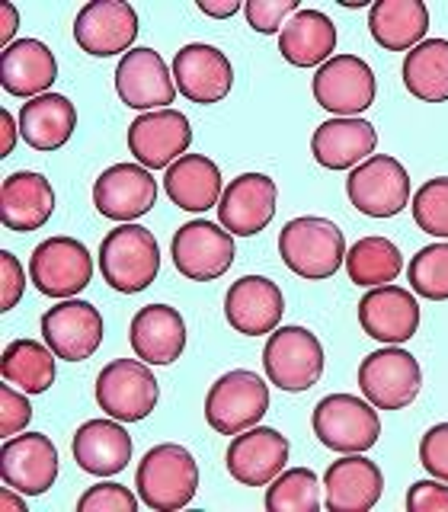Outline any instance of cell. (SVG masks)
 <instances>
[{
  "mask_svg": "<svg viewBox=\"0 0 448 512\" xmlns=\"http://www.w3.org/2000/svg\"><path fill=\"white\" fill-rule=\"evenodd\" d=\"M135 487L141 503L154 512H176L196 500L199 490V464L186 445L160 442L151 452H144Z\"/></svg>",
  "mask_w": 448,
  "mask_h": 512,
  "instance_id": "1",
  "label": "cell"
},
{
  "mask_svg": "<svg viewBox=\"0 0 448 512\" xmlns=\"http://www.w3.org/2000/svg\"><path fill=\"white\" fill-rule=\"evenodd\" d=\"M279 256L295 276L320 282L346 263V240L330 218L301 215L279 231Z\"/></svg>",
  "mask_w": 448,
  "mask_h": 512,
  "instance_id": "2",
  "label": "cell"
},
{
  "mask_svg": "<svg viewBox=\"0 0 448 512\" xmlns=\"http://www.w3.org/2000/svg\"><path fill=\"white\" fill-rule=\"evenodd\" d=\"M100 272L122 295L144 292L160 272L157 237L141 224H119L100 244Z\"/></svg>",
  "mask_w": 448,
  "mask_h": 512,
  "instance_id": "3",
  "label": "cell"
},
{
  "mask_svg": "<svg viewBox=\"0 0 448 512\" xmlns=\"http://www.w3.org/2000/svg\"><path fill=\"white\" fill-rule=\"evenodd\" d=\"M269 410V384L247 368L221 375L205 394V420L218 436L253 429Z\"/></svg>",
  "mask_w": 448,
  "mask_h": 512,
  "instance_id": "4",
  "label": "cell"
},
{
  "mask_svg": "<svg viewBox=\"0 0 448 512\" xmlns=\"http://www.w3.org/2000/svg\"><path fill=\"white\" fill-rule=\"evenodd\" d=\"M311 426L320 445H327L340 455H362L381 436L378 407L352 394H327L314 407Z\"/></svg>",
  "mask_w": 448,
  "mask_h": 512,
  "instance_id": "5",
  "label": "cell"
},
{
  "mask_svg": "<svg viewBox=\"0 0 448 512\" xmlns=\"http://www.w3.org/2000/svg\"><path fill=\"white\" fill-rule=\"evenodd\" d=\"M269 384L282 391H308L324 375V346L308 327H276L263 346Z\"/></svg>",
  "mask_w": 448,
  "mask_h": 512,
  "instance_id": "6",
  "label": "cell"
},
{
  "mask_svg": "<svg viewBox=\"0 0 448 512\" xmlns=\"http://www.w3.org/2000/svg\"><path fill=\"white\" fill-rule=\"evenodd\" d=\"M346 196L368 218H394L410 202V173L397 157L372 154L346 176Z\"/></svg>",
  "mask_w": 448,
  "mask_h": 512,
  "instance_id": "7",
  "label": "cell"
},
{
  "mask_svg": "<svg viewBox=\"0 0 448 512\" xmlns=\"http://www.w3.org/2000/svg\"><path fill=\"white\" fill-rule=\"evenodd\" d=\"M423 388V368L407 349L384 346L359 365V391L378 410H404Z\"/></svg>",
  "mask_w": 448,
  "mask_h": 512,
  "instance_id": "8",
  "label": "cell"
},
{
  "mask_svg": "<svg viewBox=\"0 0 448 512\" xmlns=\"http://www.w3.org/2000/svg\"><path fill=\"white\" fill-rule=\"evenodd\" d=\"M157 378L141 359H116L96 375V404L119 423H141L157 407Z\"/></svg>",
  "mask_w": 448,
  "mask_h": 512,
  "instance_id": "9",
  "label": "cell"
},
{
  "mask_svg": "<svg viewBox=\"0 0 448 512\" xmlns=\"http://www.w3.org/2000/svg\"><path fill=\"white\" fill-rule=\"evenodd\" d=\"M314 100L340 119H359L375 103L378 80L372 64L359 55H333L314 71Z\"/></svg>",
  "mask_w": 448,
  "mask_h": 512,
  "instance_id": "10",
  "label": "cell"
},
{
  "mask_svg": "<svg viewBox=\"0 0 448 512\" xmlns=\"http://www.w3.org/2000/svg\"><path fill=\"white\" fill-rule=\"evenodd\" d=\"M170 256L173 266L180 269V276L192 282H215L231 269L237 256L234 234L224 231L218 221H186L173 234Z\"/></svg>",
  "mask_w": 448,
  "mask_h": 512,
  "instance_id": "11",
  "label": "cell"
},
{
  "mask_svg": "<svg viewBox=\"0 0 448 512\" xmlns=\"http://www.w3.org/2000/svg\"><path fill=\"white\" fill-rule=\"evenodd\" d=\"M29 279L48 298H74L93 279V256L77 237H48L29 256Z\"/></svg>",
  "mask_w": 448,
  "mask_h": 512,
  "instance_id": "12",
  "label": "cell"
},
{
  "mask_svg": "<svg viewBox=\"0 0 448 512\" xmlns=\"http://www.w3.org/2000/svg\"><path fill=\"white\" fill-rule=\"evenodd\" d=\"M42 340L64 362H84L103 343V314L90 301L61 298L42 314Z\"/></svg>",
  "mask_w": 448,
  "mask_h": 512,
  "instance_id": "13",
  "label": "cell"
},
{
  "mask_svg": "<svg viewBox=\"0 0 448 512\" xmlns=\"http://www.w3.org/2000/svg\"><path fill=\"white\" fill-rule=\"evenodd\" d=\"M192 125L180 109H154L128 125V151L148 170H167L189 154Z\"/></svg>",
  "mask_w": 448,
  "mask_h": 512,
  "instance_id": "14",
  "label": "cell"
},
{
  "mask_svg": "<svg viewBox=\"0 0 448 512\" xmlns=\"http://www.w3.org/2000/svg\"><path fill=\"white\" fill-rule=\"evenodd\" d=\"M138 39V13L125 0H93L80 7L74 20V42L87 55L109 58L119 52H132Z\"/></svg>",
  "mask_w": 448,
  "mask_h": 512,
  "instance_id": "15",
  "label": "cell"
},
{
  "mask_svg": "<svg viewBox=\"0 0 448 512\" xmlns=\"http://www.w3.org/2000/svg\"><path fill=\"white\" fill-rule=\"evenodd\" d=\"M116 93L128 109L138 112L170 109L176 100L173 71H167V61L154 48H132L116 68Z\"/></svg>",
  "mask_w": 448,
  "mask_h": 512,
  "instance_id": "16",
  "label": "cell"
},
{
  "mask_svg": "<svg viewBox=\"0 0 448 512\" xmlns=\"http://www.w3.org/2000/svg\"><path fill=\"white\" fill-rule=\"evenodd\" d=\"M157 202V180L141 164H116L106 167L93 183V205L103 218L132 224L148 215Z\"/></svg>",
  "mask_w": 448,
  "mask_h": 512,
  "instance_id": "17",
  "label": "cell"
},
{
  "mask_svg": "<svg viewBox=\"0 0 448 512\" xmlns=\"http://www.w3.org/2000/svg\"><path fill=\"white\" fill-rule=\"evenodd\" d=\"M0 477L4 484L26 496H42L58 480V448L42 432H26L4 442L0 452Z\"/></svg>",
  "mask_w": 448,
  "mask_h": 512,
  "instance_id": "18",
  "label": "cell"
},
{
  "mask_svg": "<svg viewBox=\"0 0 448 512\" xmlns=\"http://www.w3.org/2000/svg\"><path fill=\"white\" fill-rule=\"evenodd\" d=\"M228 474L244 487H269L288 464V439L269 426L237 432L228 445Z\"/></svg>",
  "mask_w": 448,
  "mask_h": 512,
  "instance_id": "19",
  "label": "cell"
},
{
  "mask_svg": "<svg viewBox=\"0 0 448 512\" xmlns=\"http://www.w3.org/2000/svg\"><path fill=\"white\" fill-rule=\"evenodd\" d=\"M173 84L186 100L212 106L231 93L234 68L228 55L218 52L215 45L192 42V45H183L173 58Z\"/></svg>",
  "mask_w": 448,
  "mask_h": 512,
  "instance_id": "20",
  "label": "cell"
},
{
  "mask_svg": "<svg viewBox=\"0 0 448 512\" xmlns=\"http://www.w3.org/2000/svg\"><path fill=\"white\" fill-rule=\"evenodd\" d=\"M276 215V183L266 173H240L221 192L218 224L237 237L260 234Z\"/></svg>",
  "mask_w": 448,
  "mask_h": 512,
  "instance_id": "21",
  "label": "cell"
},
{
  "mask_svg": "<svg viewBox=\"0 0 448 512\" xmlns=\"http://www.w3.org/2000/svg\"><path fill=\"white\" fill-rule=\"evenodd\" d=\"M359 324L372 340L400 346L420 330V304L400 285L368 288L359 301Z\"/></svg>",
  "mask_w": 448,
  "mask_h": 512,
  "instance_id": "22",
  "label": "cell"
},
{
  "mask_svg": "<svg viewBox=\"0 0 448 512\" xmlns=\"http://www.w3.org/2000/svg\"><path fill=\"white\" fill-rule=\"evenodd\" d=\"M285 314L282 288L266 276L237 279L224 295V317L244 336H269Z\"/></svg>",
  "mask_w": 448,
  "mask_h": 512,
  "instance_id": "23",
  "label": "cell"
},
{
  "mask_svg": "<svg viewBox=\"0 0 448 512\" xmlns=\"http://www.w3.org/2000/svg\"><path fill=\"white\" fill-rule=\"evenodd\" d=\"M324 506L330 512H365L378 506L384 493V474L365 455H343L324 471Z\"/></svg>",
  "mask_w": 448,
  "mask_h": 512,
  "instance_id": "24",
  "label": "cell"
},
{
  "mask_svg": "<svg viewBox=\"0 0 448 512\" xmlns=\"http://www.w3.org/2000/svg\"><path fill=\"white\" fill-rule=\"evenodd\" d=\"M128 340L141 362L173 365L186 349V320L170 304H148L132 317Z\"/></svg>",
  "mask_w": 448,
  "mask_h": 512,
  "instance_id": "25",
  "label": "cell"
},
{
  "mask_svg": "<svg viewBox=\"0 0 448 512\" xmlns=\"http://www.w3.org/2000/svg\"><path fill=\"white\" fill-rule=\"evenodd\" d=\"M55 212V189L42 173L20 170L0 183V221L7 231H39Z\"/></svg>",
  "mask_w": 448,
  "mask_h": 512,
  "instance_id": "26",
  "label": "cell"
},
{
  "mask_svg": "<svg viewBox=\"0 0 448 512\" xmlns=\"http://www.w3.org/2000/svg\"><path fill=\"white\" fill-rule=\"evenodd\" d=\"M58 80L52 48L39 39H16L0 52V84L20 100H36Z\"/></svg>",
  "mask_w": 448,
  "mask_h": 512,
  "instance_id": "27",
  "label": "cell"
},
{
  "mask_svg": "<svg viewBox=\"0 0 448 512\" xmlns=\"http://www.w3.org/2000/svg\"><path fill=\"white\" fill-rule=\"evenodd\" d=\"M378 148V132L365 119H327L311 138V154L327 170H356Z\"/></svg>",
  "mask_w": 448,
  "mask_h": 512,
  "instance_id": "28",
  "label": "cell"
},
{
  "mask_svg": "<svg viewBox=\"0 0 448 512\" xmlns=\"http://www.w3.org/2000/svg\"><path fill=\"white\" fill-rule=\"evenodd\" d=\"M71 452L80 471L93 477H112L125 471L132 461V436L112 416L109 420H90L74 432Z\"/></svg>",
  "mask_w": 448,
  "mask_h": 512,
  "instance_id": "29",
  "label": "cell"
},
{
  "mask_svg": "<svg viewBox=\"0 0 448 512\" xmlns=\"http://www.w3.org/2000/svg\"><path fill=\"white\" fill-rule=\"evenodd\" d=\"M164 189L167 199L183 212H208L221 202V170L205 154H183L167 167Z\"/></svg>",
  "mask_w": 448,
  "mask_h": 512,
  "instance_id": "30",
  "label": "cell"
},
{
  "mask_svg": "<svg viewBox=\"0 0 448 512\" xmlns=\"http://www.w3.org/2000/svg\"><path fill=\"white\" fill-rule=\"evenodd\" d=\"M77 128V109L64 93H42L20 109V135L36 151H58Z\"/></svg>",
  "mask_w": 448,
  "mask_h": 512,
  "instance_id": "31",
  "label": "cell"
},
{
  "mask_svg": "<svg viewBox=\"0 0 448 512\" xmlns=\"http://www.w3.org/2000/svg\"><path fill=\"white\" fill-rule=\"evenodd\" d=\"M336 26L320 10H298L279 32V52L295 68H320L333 58Z\"/></svg>",
  "mask_w": 448,
  "mask_h": 512,
  "instance_id": "32",
  "label": "cell"
},
{
  "mask_svg": "<svg viewBox=\"0 0 448 512\" xmlns=\"http://www.w3.org/2000/svg\"><path fill=\"white\" fill-rule=\"evenodd\" d=\"M429 29V10L423 0H378L368 13V32L384 52H410Z\"/></svg>",
  "mask_w": 448,
  "mask_h": 512,
  "instance_id": "33",
  "label": "cell"
},
{
  "mask_svg": "<svg viewBox=\"0 0 448 512\" xmlns=\"http://www.w3.org/2000/svg\"><path fill=\"white\" fill-rule=\"evenodd\" d=\"M55 352L39 340H13L0 356V375L26 394H45L55 384Z\"/></svg>",
  "mask_w": 448,
  "mask_h": 512,
  "instance_id": "34",
  "label": "cell"
},
{
  "mask_svg": "<svg viewBox=\"0 0 448 512\" xmlns=\"http://www.w3.org/2000/svg\"><path fill=\"white\" fill-rule=\"evenodd\" d=\"M404 87L423 103H448V39H423L404 58Z\"/></svg>",
  "mask_w": 448,
  "mask_h": 512,
  "instance_id": "35",
  "label": "cell"
},
{
  "mask_svg": "<svg viewBox=\"0 0 448 512\" xmlns=\"http://www.w3.org/2000/svg\"><path fill=\"white\" fill-rule=\"evenodd\" d=\"M400 269H404V256L388 237H362L346 250V276L352 285H391L400 276Z\"/></svg>",
  "mask_w": 448,
  "mask_h": 512,
  "instance_id": "36",
  "label": "cell"
},
{
  "mask_svg": "<svg viewBox=\"0 0 448 512\" xmlns=\"http://www.w3.org/2000/svg\"><path fill=\"white\" fill-rule=\"evenodd\" d=\"M266 509L272 512H314L320 509V480L311 468L282 471L266 490Z\"/></svg>",
  "mask_w": 448,
  "mask_h": 512,
  "instance_id": "37",
  "label": "cell"
},
{
  "mask_svg": "<svg viewBox=\"0 0 448 512\" xmlns=\"http://www.w3.org/2000/svg\"><path fill=\"white\" fill-rule=\"evenodd\" d=\"M407 276L416 295H423L426 301H448V240L429 244L416 253Z\"/></svg>",
  "mask_w": 448,
  "mask_h": 512,
  "instance_id": "38",
  "label": "cell"
},
{
  "mask_svg": "<svg viewBox=\"0 0 448 512\" xmlns=\"http://www.w3.org/2000/svg\"><path fill=\"white\" fill-rule=\"evenodd\" d=\"M413 221L432 237L448 240V176H432L426 180L410 202Z\"/></svg>",
  "mask_w": 448,
  "mask_h": 512,
  "instance_id": "39",
  "label": "cell"
},
{
  "mask_svg": "<svg viewBox=\"0 0 448 512\" xmlns=\"http://www.w3.org/2000/svg\"><path fill=\"white\" fill-rule=\"evenodd\" d=\"M138 500H141V496L132 493L128 487L109 484V480H103V484L90 487L84 496H80V500H77V512H135L138 509Z\"/></svg>",
  "mask_w": 448,
  "mask_h": 512,
  "instance_id": "40",
  "label": "cell"
},
{
  "mask_svg": "<svg viewBox=\"0 0 448 512\" xmlns=\"http://www.w3.org/2000/svg\"><path fill=\"white\" fill-rule=\"evenodd\" d=\"M298 13V0H247L244 4V16L247 23L263 32V36H272V32H282V26L288 23V16Z\"/></svg>",
  "mask_w": 448,
  "mask_h": 512,
  "instance_id": "41",
  "label": "cell"
},
{
  "mask_svg": "<svg viewBox=\"0 0 448 512\" xmlns=\"http://www.w3.org/2000/svg\"><path fill=\"white\" fill-rule=\"evenodd\" d=\"M29 420H32L29 400L20 391H13L10 381L0 384V436L4 439L20 436V432L29 426Z\"/></svg>",
  "mask_w": 448,
  "mask_h": 512,
  "instance_id": "42",
  "label": "cell"
},
{
  "mask_svg": "<svg viewBox=\"0 0 448 512\" xmlns=\"http://www.w3.org/2000/svg\"><path fill=\"white\" fill-rule=\"evenodd\" d=\"M420 464L448 484V423H436L420 439Z\"/></svg>",
  "mask_w": 448,
  "mask_h": 512,
  "instance_id": "43",
  "label": "cell"
},
{
  "mask_svg": "<svg viewBox=\"0 0 448 512\" xmlns=\"http://www.w3.org/2000/svg\"><path fill=\"white\" fill-rule=\"evenodd\" d=\"M26 276L10 250H0V311H13L23 298Z\"/></svg>",
  "mask_w": 448,
  "mask_h": 512,
  "instance_id": "44",
  "label": "cell"
},
{
  "mask_svg": "<svg viewBox=\"0 0 448 512\" xmlns=\"http://www.w3.org/2000/svg\"><path fill=\"white\" fill-rule=\"evenodd\" d=\"M410 512H448V484L445 480H416L407 490Z\"/></svg>",
  "mask_w": 448,
  "mask_h": 512,
  "instance_id": "45",
  "label": "cell"
},
{
  "mask_svg": "<svg viewBox=\"0 0 448 512\" xmlns=\"http://www.w3.org/2000/svg\"><path fill=\"white\" fill-rule=\"evenodd\" d=\"M196 7L208 16H215V20H228V16L244 10V4H237V0H224V4H208V0H199Z\"/></svg>",
  "mask_w": 448,
  "mask_h": 512,
  "instance_id": "46",
  "label": "cell"
},
{
  "mask_svg": "<svg viewBox=\"0 0 448 512\" xmlns=\"http://www.w3.org/2000/svg\"><path fill=\"white\" fill-rule=\"evenodd\" d=\"M0 16H4V23H0V39H4V48L13 45V32H16V23H20V13H16L13 4H4L0 7Z\"/></svg>",
  "mask_w": 448,
  "mask_h": 512,
  "instance_id": "47",
  "label": "cell"
},
{
  "mask_svg": "<svg viewBox=\"0 0 448 512\" xmlns=\"http://www.w3.org/2000/svg\"><path fill=\"white\" fill-rule=\"evenodd\" d=\"M0 125H4V141H0V157H7L13 151V144H16V125H13V116L4 109L0 112Z\"/></svg>",
  "mask_w": 448,
  "mask_h": 512,
  "instance_id": "48",
  "label": "cell"
},
{
  "mask_svg": "<svg viewBox=\"0 0 448 512\" xmlns=\"http://www.w3.org/2000/svg\"><path fill=\"white\" fill-rule=\"evenodd\" d=\"M16 493H20V490H13V487L4 484V490H0V503H4L7 512H26V503Z\"/></svg>",
  "mask_w": 448,
  "mask_h": 512,
  "instance_id": "49",
  "label": "cell"
}]
</instances>
